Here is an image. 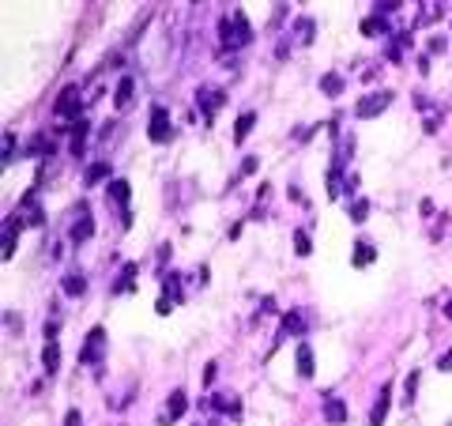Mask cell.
<instances>
[{"instance_id": "1", "label": "cell", "mask_w": 452, "mask_h": 426, "mask_svg": "<svg viewBox=\"0 0 452 426\" xmlns=\"http://www.w3.org/2000/svg\"><path fill=\"white\" fill-rule=\"evenodd\" d=\"M219 38H223L226 50H234V45H245L249 38H253V27H249L245 12H230V15H226V19L219 23Z\"/></svg>"}, {"instance_id": "2", "label": "cell", "mask_w": 452, "mask_h": 426, "mask_svg": "<svg viewBox=\"0 0 452 426\" xmlns=\"http://www.w3.org/2000/svg\"><path fill=\"white\" fill-rule=\"evenodd\" d=\"M147 136H151V143H170V136H174V125H170V114H166V106H151Z\"/></svg>"}, {"instance_id": "3", "label": "cell", "mask_w": 452, "mask_h": 426, "mask_svg": "<svg viewBox=\"0 0 452 426\" xmlns=\"http://www.w3.org/2000/svg\"><path fill=\"white\" fill-rule=\"evenodd\" d=\"M392 106V91H373V94H366V99L354 106V114L362 117V121H369V117H377V114H384V110Z\"/></svg>"}, {"instance_id": "4", "label": "cell", "mask_w": 452, "mask_h": 426, "mask_svg": "<svg viewBox=\"0 0 452 426\" xmlns=\"http://www.w3.org/2000/svg\"><path fill=\"white\" fill-rule=\"evenodd\" d=\"M102 347H106V328H91V332H87L83 351H79V363H83V366L99 363V358H102Z\"/></svg>"}, {"instance_id": "5", "label": "cell", "mask_w": 452, "mask_h": 426, "mask_svg": "<svg viewBox=\"0 0 452 426\" xmlns=\"http://www.w3.org/2000/svg\"><path fill=\"white\" fill-rule=\"evenodd\" d=\"M56 114H61V117H79V114H83V102H79L76 87H64V91H61V99H56Z\"/></svg>"}, {"instance_id": "6", "label": "cell", "mask_w": 452, "mask_h": 426, "mask_svg": "<svg viewBox=\"0 0 452 426\" xmlns=\"http://www.w3.org/2000/svg\"><path fill=\"white\" fill-rule=\"evenodd\" d=\"M389 404H392V385H384V389H381V396H377V404H373V412H369V426H384Z\"/></svg>"}, {"instance_id": "7", "label": "cell", "mask_w": 452, "mask_h": 426, "mask_svg": "<svg viewBox=\"0 0 452 426\" xmlns=\"http://www.w3.org/2000/svg\"><path fill=\"white\" fill-rule=\"evenodd\" d=\"M185 407H189V396H185L181 389H177V392H170V407H166L163 423H177V419L185 415Z\"/></svg>"}, {"instance_id": "8", "label": "cell", "mask_w": 452, "mask_h": 426, "mask_svg": "<svg viewBox=\"0 0 452 426\" xmlns=\"http://www.w3.org/2000/svg\"><path fill=\"white\" fill-rule=\"evenodd\" d=\"M325 419H328V423H347V407H343V400H336L332 392L325 396Z\"/></svg>"}, {"instance_id": "9", "label": "cell", "mask_w": 452, "mask_h": 426, "mask_svg": "<svg viewBox=\"0 0 452 426\" xmlns=\"http://www.w3.org/2000/svg\"><path fill=\"white\" fill-rule=\"evenodd\" d=\"M305 332V317L302 310H290L287 317H282V336H302Z\"/></svg>"}, {"instance_id": "10", "label": "cell", "mask_w": 452, "mask_h": 426, "mask_svg": "<svg viewBox=\"0 0 452 426\" xmlns=\"http://www.w3.org/2000/svg\"><path fill=\"white\" fill-rule=\"evenodd\" d=\"M87 132H91V125H87V121H76V125H72V155H83Z\"/></svg>"}, {"instance_id": "11", "label": "cell", "mask_w": 452, "mask_h": 426, "mask_svg": "<svg viewBox=\"0 0 452 426\" xmlns=\"http://www.w3.org/2000/svg\"><path fill=\"white\" fill-rule=\"evenodd\" d=\"M298 374H302V377L317 374V369H313V347H309V343H298Z\"/></svg>"}, {"instance_id": "12", "label": "cell", "mask_w": 452, "mask_h": 426, "mask_svg": "<svg viewBox=\"0 0 452 426\" xmlns=\"http://www.w3.org/2000/svg\"><path fill=\"white\" fill-rule=\"evenodd\" d=\"M223 102H226V99H223V91H207V87H204V91H200V110H204L207 117H212L215 110L223 106Z\"/></svg>"}, {"instance_id": "13", "label": "cell", "mask_w": 452, "mask_h": 426, "mask_svg": "<svg viewBox=\"0 0 452 426\" xmlns=\"http://www.w3.org/2000/svg\"><path fill=\"white\" fill-rule=\"evenodd\" d=\"M128 102H132V79L125 76V79L117 83V91H113V106H117V110H125Z\"/></svg>"}, {"instance_id": "14", "label": "cell", "mask_w": 452, "mask_h": 426, "mask_svg": "<svg viewBox=\"0 0 452 426\" xmlns=\"http://www.w3.org/2000/svg\"><path fill=\"white\" fill-rule=\"evenodd\" d=\"M373 245H366V242H358V245H354V256H351V264H354V268H366V264H373Z\"/></svg>"}, {"instance_id": "15", "label": "cell", "mask_w": 452, "mask_h": 426, "mask_svg": "<svg viewBox=\"0 0 452 426\" xmlns=\"http://www.w3.org/2000/svg\"><path fill=\"white\" fill-rule=\"evenodd\" d=\"M106 178H110V163H94L91 170L83 174V185L91 189V185H99V181H106Z\"/></svg>"}, {"instance_id": "16", "label": "cell", "mask_w": 452, "mask_h": 426, "mask_svg": "<svg viewBox=\"0 0 452 426\" xmlns=\"http://www.w3.org/2000/svg\"><path fill=\"white\" fill-rule=\"evenodd\" d=\"M384 30H389L384 15H366V19H362V34H384Z\"/></svg>"}, {"instance_id": "17", "label": "cell", "mask_w": 452, "mask_h": 426, "mask_svg": "<svg viewBox=\"0 0 452 426\" xmlns=\"http://www.w3.org/2000/svg\"><path fill=\"white\" fill-rule=\"evenodd\" d=\"M253 125H256V114H241V117H238V125H234V140L241 143L249 132H253Z\"/></svg>"}, {"instance_id": "18", "label": "cell", "mask_w": 452, "mask_h": 426, "mask_svg": "<svg viewBox=\"0 0 452 426\" xmlns=\"http://www.w3.org/2000/svg\"><path fill=\"white\" fill-rule=\"evenodd\" d=\"M42 363H45V369H50V374H56V369H61V347H56V343H45Z\"/></svg>"}, {"instance_id": "19", "label": "cell", "mask_w": 452, "mask_h": 426, "mask_svg": "<svg viewBox=\"0 0 452 426\" xmlns=\"http://www.w3.org/2000/svg\"><path fill=\"white\" fill-rule=\"evenodd\" d=\"M91 234H94V223H91V219H79L76 227H72V242H76V245H79V242H87Z\"/></svg>"}, {"instance_id": "20", "label": "cell", "mask_w": 452, "mask_h": 426, "mask_svg": "<svg viewBox=\"0 0 452 426\" xmlns=\"http://www.w3.org/2000/svg\"><path fill=\"white\" fill-rule=\"evenodd\" d=\"M64 291L72 294V298H79V294L87 291V283H83V276H79V272H72L68 279H64Z\"/></svg>"}, {"instance_id": "21", "label": "cell", "mask_w": 452, "mask_h": 426, "mask_svg": "<svg viewBox=\"0 0 452 426\" xmlns=\"http://www.w3.org/2000/svg\"><path fill=\"white\" fill-rule=\"evenodd\" d=\"M320 91H325V94H339V91H343V76H325V79H320Z\"/></svg>"}, {"instance_id": "22", "label": "cell", "mask_w": 452, "mask_h": 426, "mask_svg": "<svg viewBox=\"0 0 452 426\" xmlns=\"http://www.w3.org/2000/svg\"><path fill=\"white\" fill-rule=\"evenodd\" d=\"M166 298H170V302H181V298H185V291H181V283H177V276H166Z\"/></svg>"}, {"instance_id": "23", "label": "cell", "mask_w": 452, "mask_h": 426, "mask_svg": "<svg viewBox=\"0 0 452 426\" xmlns=\"http://www.w3.org/2000/svg\"><path fill=\"white\" fill-rule=\"evenodd\" d=\"M110 200L128 204V181H110Z\"/></svg>"}, {"instance_id": "24", "label": "cell", "mask_w": 452, "mask_h": 426, "mask_svg": "<svg viewBox=\"0 0 452 426\" xmlns=\"http://www.w3.org/2000/svg\"><path fill=\"white\" fill-rule=\"evenodd\" d=\"M294 253H298V256H309V253H313V242H309V234H302V230L294 234Z\"/></svg>"}, {"instance_id": "25", "label": "cell", "mask_w": 452, "mask_h": 426, "mask_svg": "<svg viewBox=\"0 0 452 426\" xmlns=\"http://www.w3.org/2000/svg\"><path fill=\"white\" fill-rule=\"evenodd\" d=\"M366 212H369V204H366V200H354V204H351V219H354V223H362V219H366Z\"/></svg>"}, {"instance_id": "26", "label": "cell", "mask_w": 452, "mask_h": 426, "mask_svg": "<svg viewBox=\"0 0 452 426\" xmlns=\"http://www.w3.org/2000/svg\"><path fill=\"white\" fill-rule=\"evenodd\" d=\"M298 34H302V42H313V19H298Z\"/></svg>"}, {"instance_id": "27", "label": "cell", "mask_w": 452, "mask_h": 426, "mask_svg": "<svg viewBox=\"0 0 452 426\" xmlns=\"http://www.w3.org/2000/svg\"><path fill=\"white\" fill-rule=\"evenodd\" d=\"M23 223H30V227H42V223H45V212H42V207H34V212H30V219H23Z\"/></svg>"}, {"instance_id": "28", "label": "cell", "mask_w": 452, "mask_h": 426, "mask_svg": "<svg viewBox=\"0 0 452 426\" xmlns=\"http://www.w3.org/2000/svg\"><path fill=\"white\" fill-rule=\"evenodd\" d=\"M415 389H418V369L407 377V400H415Z\"/></svg>"}, {"instance_id": "29", "label": "cell", "mask_w": 452, "mask_h": 426, "mask_svg": "<svg viewBox=\"0 0 452 426\" xmlns=\"http://www.w3.org/2000/svg\"><path fill=\"white\" fill-rule=\"evenodd\" d=\"M64 426H83V415H79V412H68V415H64Z\"/></svg>"}, {"instance_id": "30", "label": "cell", "mask_w": 452, "mask_h": 426, "mask_svg": "<svg viewBox=\"0 0 452 426\" xmlns=\"http://www.w3.org/2000/svg\"><path fill=\"white\" fill-rule=\"evenodd\" d=\"M155 310H158V313H163V317H166V313L174 310V302H170V298H158V305H155Z\"/></svg>"}, {"instance_id": "31", "label": "cell", "mask_w": 452, "mask_h": 426, "mask_svg": "<svg viewBox=\"0 0 452 426\" xmlns=\"http://www.w3.org/2000/svg\"><path fill=\"white\" fill-rule=\"evenodd\" d=\"M441 369H445V374H452V351H449V355H441Z\"/></svg>"}]
</instances>
